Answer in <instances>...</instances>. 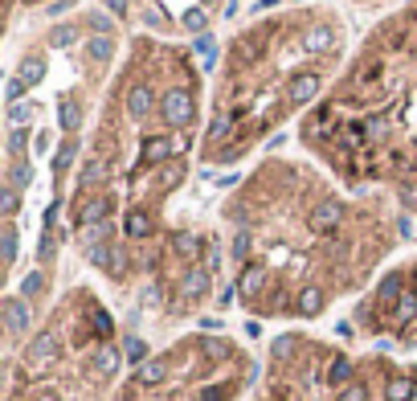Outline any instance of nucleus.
<instances>
[{"label":"nucleus","instance_id":"nucleus-1","mask_svg":"<svg viewBox=\"0 0 417 401\" xmlns=\"http://www.w3.org/2000/svg\"><path fill=\"white\" fill-rule=\"evenodd\" d=\"M209 82L188 41L127 33L94 102L66 197L78 267L119 316L180 336L229 303L217 213L184 205L205 148Z\"/></svg>","mask_w":417,"mask_h":401},{"label":"nucleus","instance_id":"nucleus-2","mask_svg":"<svg viewBox=\"0 0 417 401\" xmlns=\"http://www.w3.org/2000/svg\"><path fill=\"white\" fill-rule=\"evenodd\" d=\"M409 225L393 197L348 188L307 151H262L217 200L229 303L278 332L315 328L397 262Z\"/></svg>","mask_w":417,"mask_h":401},{"label":"nucleus","instance_id":"nucleus-3","mask_svg":"<svg viewBox=\"0 0 417 401\" xmlns=\"http://www.w3.org/2000/svg\"><path fill=\"white\" fill-rule=\"evenodd\" d=\"M356 13L332 0H291L254 13L225 37L209 82L200 164L242 168L315 107L356 46Z\"/></svg>","mask_w":417,"mask_h":401},{"label":"nucleus","instance_id":"nucleus-4","mask_svg":"<svg viewBox=\"0 0 417 401\" xmlns=\"http://www.w3.org/2000/svg\"><path fill=\"white\" fill-rule=\"evenodd\" d=\"M295 148L417 225V0L360 29L332 90L295 123Z\"/></svg>","mask_w":417,"mask_h":401},{"label":"nucleus","instance_id":"nucleus-5","mask_svg":"<svg viewBox=\"0 0 417 401\" xmlns=\"http://www.w3.org/2000/svg\"><path fill=\"white\" fill-rule=\"evenodd\" d=\"M127 324L94 279H66L45 316L4 352V401H107L127 373Z\"/></svg>","mask_w":417,"mask_h":401},{"label":"nucleus","instance_id":"nucleus-6","mask_svg":"<svg viewBox=\"0 0 417 401\" xmlns=\"http://www.w3.org/2000/svg\"><path fill=\"white\" fill-rule=\"evenodd\" d=\"M242 401H417V356L283 328L258 352V377Z\"/></svg>","mask_w":417,"mask_h":401},{"label":"nucleus","instance_id":"nucleus-7","mask_svg":"<svg viewBox=\"0 0 417 401\" xmlns=\"http://www.w3.org/2000/svg\"><path fill=\"white\" fill-rule=\"evenodd\" d=\"M258 377V352L234 332L188 328L139 352L107 401H242Z\"/></svg>","mask_w":417,"mask_h":401},{"label":"nucleus","instance_id":"nucleus-8","mask_svg":"<svg viewBox=\"0 0 417 401\" xmlns=\"http://www.w3.org/2000/svg\"><path fill=\"white\" fill-rule=\"evenodd\" d=\"M344 340L417 356V250H405L344 311Z\"/></svg>","mask_w":417,"mask_h":401},{"label":"nucleus","instance_id":"nucleus-9","mask_svg":"<svg viewBox=\"0 0 417 401\" xmlns=\"http://www.w3.org/2000/svg\"><path fill=\"white\" fill-rule=\"evenodd\" d=\"M102 9L131 33L193 46V37H200L213 21L225 17L234 0H102Z\"/></svg>","mask_w":417,"mask_h":401},{"label":"nucleus","instance_id":"nucleus-10","mask_svg":"<svg viewBox=\"0 0 417 401\" xmlns=\"http://www.w3.org/2000/svg\"><path fill=\"white\" fill-rule=\"evenodd\" d=\"M50 4H58V0H4V37L17 33V21L25 17V13H33V9H50Z\"/></svg>","mask_w":417,"mask_h":401},{"label":"nucleus","instance_id":"nucleus-11","mask_svg":"<svg viewBox=\"0 0 417 401\" xmlns=\"http://www.w3.org/2000/svg\"><path fill=\"white\" fill-rule=\"evenodd\" d=\"M332 4H340V9H348V13H389V9H397L401 0H332Z\"/></svg>","mask_w":417,"mask_h":401}]
</instances>
